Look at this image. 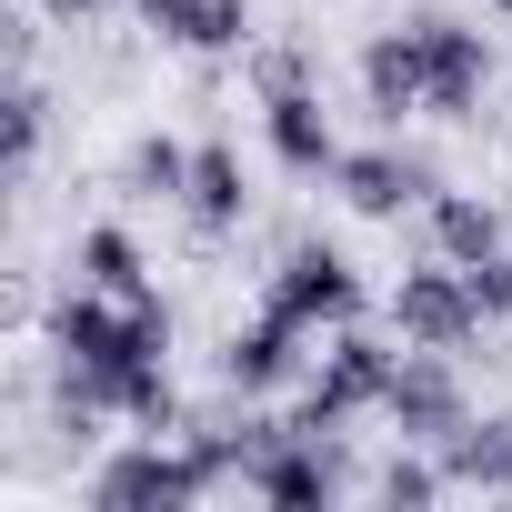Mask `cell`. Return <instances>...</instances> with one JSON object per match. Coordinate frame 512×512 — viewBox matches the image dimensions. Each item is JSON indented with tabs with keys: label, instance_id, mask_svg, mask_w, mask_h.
<instances>
[{
	"label": "cell",
	"instance_id": "obj_8",
	"mask_svg": "<svg viewBox=\"0 0 512 512\" xmlns=\"http://www.w3.org/2000/svg\"><path fill=\"white\" fill-rule=\"evenodd\" d=\"M312 322H292L282 302H262L251 322H231L221 332V352H211V372H221V392H241V402H262V392H282V382H302V362H312Z\"/></svg>",
	"mask_w": 512,
	"mask_h": 512
},
{
	"label": "cell",
	"instance_id": "obj_7",
	"mask_svg": "<svg viewBox=\"0 0 512 512\" xmlns=\"http://www.w3.org/2000/svg\"><path fill=\"white\" fill-rule=\"evenodd\" d=\"M262 302H282V312L312 322V332H342V322L372 312V292H362V272H352V251H332V241H292L282 262L262 272Z\"/></svg>",
	"mask_w": 512,
	"mask_h": 512
},
{
	"label": "cell",
	"instance_id": "obj_10",
	"mask_svg": "<svg viewBox=\"0 0 512 512\" xmlns=\"http://www.w3.org/2000/svg\"><path fill=\"white\" fill-rule=\"evenodd\" d=\"M412 31H422L432 121H482V101H492V41H482L472 21H452V11H422Z\"/></svg>",
	"mask_w": 512,
	"mask_h": 512
},
{
	"label": "cell",
	"instance_id": "obj_13",
	"mask_svg": "<svg viewBox=\"0 0 512 512\" xmlns=\"http://www.w3.org/2000/svg\"><path fill=\"white\" fill-rule=\"evenodd\" d=\"M131 21L191 61H231L251 51V0H131Z\"/></svg>",
	"mask_w": 512,
	"mask_h": 512
},
{
	"label": "cell",
	"instance_id": "obj_19",
	"mask_svg": "<svg viewBox=\"0 0 512 512\" xmlns=\"http://www.w3.org/2000/svg\"><path fill=\"white\" fill-rule=\"evenodd\" d=\"M472 292H482V312H492V332H512V251H492V262L472 272Z\"/></svg>",
	"mask_w": 512,
	"mask_h": 512
},
{
	"label": "cell",
	"instance_id": "obj_2",
	"mask_svg": "<svg viewBox=\"0 0 512 512\" xmlns=\"http://www.w3.org/2000/svg\"><path fill=\"white\" fill-rule=\"evenodd\" d=\"M221 482H231V472H221L191 432H141L131 452H111V462L91 472V502H101V512H201Z\"/></svg>",
	"mask_w": 512,
	"mask_h": 512
},
{
	"label": "cell",
	"instance_id": "obj_9",
	"mask_svg": "<svg viewBox=\"0 0 512 512\" xmlns=\"http://www.w3.org/2000/svg\"><path fill=\"white\" fill-rule=\"evenodd\" d=\"M332 191H342V211H362V221H402V211H432L442 161H422V151H402V141H372V151H342V161H332Z\"/></svg>",
	"mask_w": 512,
	"mask_h": 512
},
{
	"label": "cell",
	"instance_id": "obj_11",
	"mask_svg": "<svg viewBox=\"0 0 512 512\" xmlns=\"http://www.w3.org/2000/svg\"><path fill=\"white\" fill-rule=\"evenodd\" d=\"M352 81H362V111H372L382 131H402L412 111H432V81H422V31H412V21L372 31V41L352 51Z\"/></svg>",
	"mask_w": 512,
	"mask_h": 512
},
{
	"label": "cell",
	"instance_id": "obj_21",
	"mask_svg": "<svg viewBox=\"0 0 512 512\" xmlns=\"http://www.w3.org/2000/svg\"><path fill=\"white\" fill-rule=\"evenodd\" d=\"M492 11H502V21H512V0H492Z\"/></svg>",
	"mask_w": 512,
	"mask_h": 512
},
{
	"label": "cell",
	"instance_id": "obj_3",
	"mask_svg": "<svg viewBox=\"0 0 512 512\" xmlns=\"http://www.w3.org/2000/svg\"><path fill=\"white\" fill-rule=\"evenodd\" d=\"M392 362H402V332L382 342L372 322H342V332L322 342V362L302 372V402H292V432H342V422L382 412V392H392Z\"/></svg>",
	"mask_w": 512,
	"mask_h": 512
},
{
	"label": "cell",
	"instance_id": "obj_20",
	"mask_svg": "<svg viewBox=\"0 0 512 512\" xmlns=\"http://www.w3.org/2000/svg\"><path fill=\"white\" fill-rule=\"evenodd\" d=\"M41 11H51L61 31H91V11H101V0H41Z\"/></svg>",
	"mask_w": 512,
	"mask_h": 512
},
{
	"label": "cell",
	"instance_id": "obj_12",
	"mask_svg": "<svg viewBox=\"0 0 512 512\" xmlns=\"http://www.w3.org/2000/svg\"><path fill=\"white\" fill-rule=\"evenodd\" d=\"M262 151H272L292 181H332V161H342V131H332V111H322V81L262 91Z\"/></svg>",
	"mask_w": 512,
	"mask_h": 512
},
{
	"label": "cell",
	"instance_id": "obj_5",
	"mask_svg": "<svg viewBox=\"0 0 512 512\" xmlns=\"http://www.w3.org/2000/svg\"><path fill=\"white\" fill-rule=\"evenodd\" d=\"M372 472L352 462V442L342 432H292L272 462H251V502H262V512H332V502H352Z\"/></svg>",
	"mask_w": 512,
	"mask_h": 512
},
{
	"label": "cell",
	"instance_id": "obj_6",
	"mask_svg": "<svg viewBox=\"0 0 512 512\" xmlns=\"http://www.w3.org/2000/svg\"><path fill=\"white\" fill-rule=\"evenodd\" d=\"M382 422L402 432V442H452L462 422H472V382H462V352H422V342H402V362H392V392H382Z\"/></svg>",
	"mask_w": 512,
	"mask_h": 512
},
{
	"label": "cell",
	"instance_id": "obj_4",
	"mask_svg": "<svg viewBox=\"0 0 512 512\" xmlns=\"http://www.w3.org/2000/svg\"><path fill=\"white\" fill-rule=\"evenodd\" d=\"M392 332L402 342H422V352H472L482 332H492V312H482V292H472V272L462 262H442V251H432V262H412L402 282H392Z\"/></svg>",
	"mask_w": 512,
	"mask_h": 512
},
{
	"label": "cell",
	"instance_id": "obj_1",
	"mask_svg": "<svg viewBox=\"0 0 512 512\" xmlns=\"http://www.w3.org/2000/svg\"><path fill=\"white\" fill-rule=\"evenodd\" d=\"M151 362H171V312L161 302H111L91 282H71L51 302V392H71V402L121 422V392Z\"/></svg>",
	"mask_w": 512,
	"mask_h": 512
},
{
	"label": "cell",
	"instance_id": "obj_17",
	"mask_svg": "<svg viewBox=\"0 0 512 512\" xmlns=\"http://www.w3.org/2000/svg\"><path fill=\"white\" fill-rule=\"evenodd\" d=\"M121 191L181 211V191H191V141H171V131H131V151H121Z\"/></svg>",
	"mask_w": 512,
	"mask_h": 512
},
{
	"label": "cell",
	"instance_id": "obj_14",
	"mask_svg": "<svg viewBox=\"0 0 512 512\" xmlns=\"http://www.w3.org/2000/svg\"><path fill=\"white\" fill-rule=\"evenodd\" d=\"M241 211H251V171H241V151H231V141H191V191H181L191 241L221 251V241L241 231Z\"/></svg>",
	"mask_w": 512,
	"mask_h": 512
},
{
	"label": "cell",
	"instance_id": "obj_18",
	"mask_svg": "<svg viewBox=\"0 0 512 512\" xmlns=\"http://www.w3.org/2000/svg\"><path fill=\"white\" fill-rule=\"evenodd\" d=\"M372 502H392V512H432L442 492H452V472H442V452L432 442H392L382 462H372V482H362Z\"/></svg>",
	"mask_w": 512,
	"mask_h": 512
},
{
	"label": "cell",
	"instance_id": "obj_15",
	"mask_svg": "<svg viewBox=\"0 0 512 512\" xmlns=\"http://www.w3.org/2000/svg\"><path fill=\"white\" fill-rule=\"evenodd\" d=\"M422 231H432V251L442 262H462V272H482L492 251H512V211L492 201V191H432V211H422Z\"/></svg>",
	"mask_w": 512,
	"mask_h": 512
},
{
	"label": "cell",
	"instance_id": "obj_16",
	"mask_svg": "<svg viewBox=\"0 0 512 512\" xmlns=\"http://www.w3.org/2000/svg\"><path fill=\"white\" fill-rule=\"evenodd\" d=\"M71 282H91V292H111V302H161L151 251H141L121 221H91V231L71 241Z\"/></svg>",
	"mask_w": 512,
	"mask_h": 512
}]
</instances>
